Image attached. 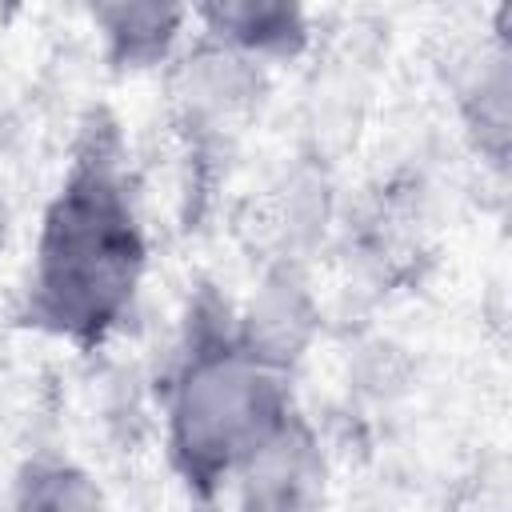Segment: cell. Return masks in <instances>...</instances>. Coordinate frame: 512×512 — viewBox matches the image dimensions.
I'll return each mask as SVG.
<instances>
[{"instance_id":"ba28073f","label":"cell","mask_w":512,"mask_h":512,"mask_svg":"<svg viewBox=\"0 0 512 512\" xmlns=\"http://www.w3.org/2000/svg\"><path fill=\"white\" fill-rule=\"evenodd\" d=\"M8 512H112V500L80 460L36 452L12 476Z\"/></svg>"},{"instance_id":"52a82bcc","label":"cell","mask_w":512,"mask_h":512,"mask_svg":"<svg viewBox=\"0 0 512 512\" xmlns=\"http://www.w3.org/2000/svg\"><path fill=\"white\" fill-rule=\"evenodd\" d=\"M460 120L472 140V148L504 172L508 164V136H512V76H508V44L496 36L488 52H480V64L460 84Z\"/></svg>"},{"instance_id":"6da1fadb","label":"cell","mask_w":512,"mask_h":512,"mask_svg":"<svg viewBox=\"0 0 512 512\" xmlns=\"http://www.w3.org/2000/svg\"><path fill=\"white\" fill-rule=\"evenodd\" d=\"M148 256L124 128L96 104L80 116L60 184L40 212L16 320L48 340L96 352L132 316Z\"/></svg>"},{"instance_id":"9c48e42d","label":"cell","mask_w":512,"mask_h":512,"mask_svg":"<svg viewBox=\"0 0 512 512\" xmlns=\"http://www.w3.org/2000/svg\"><path fill=\"white\" fill-rule=\"evenodd\" d=\"M8 244V204H4V192H0V252Z\"/></svg>"},{"instance_id":"5b68a950","label":"cell","mask_w":512,"mask_h":512,"mask_svg":"<svg viewBox=\"0 0 512 512\" xmlns=\"http://www.w3.org/2000/svg\"><path fill=\"white\" fill-rule=\"evenodd\" d=\"M200 40L248 64H284L308 48V12L292 0H216L192 8Z\"/></svg>"},{"instance_id":"8992f818","label":"cell","mask_w":512,"mask_h":512,"mask_svg":"<svg viewBox=\"0 0 512 512\" xmlns=\"http://www.w3.org/2000/svg\"><path fill=\"white\" fill-rule=\"evenodd\" d=\"M88 20L100 36V52L116 72H152L172 60L180 48L192 8L184 4H132V0H112V4H92Z\"/></svg>"},{"instance_id":"7a4b0ae2","label":"cell","mask_w":512,"mask_h":512,"mask_svg":"<svg viewBox=\"0 0 512 512\" xmlns=\"http://www.w3.org/2000/svg\"><path fill=\"white\" fill-rule=\"evenodd\" d=\"M296 408L292 376L264 364L236 332V308L200 284L184 312L180 352L164 392V448L196 504H212L244 452Z\"/></svg>"},{"instance_id":"277c9868","label":"cell","mask_w":512,"mask_h":512,"mask_svg":"<svg viewBox=\"0 0 512 512\" xmlns=\"http://www.w3.org/2000/svg\"><path fill=\"white\" fill-rule=\"evenodd\" d=\"M316 328H320V308L312 300L308 280L292 264L272 268L252 292L248 308L236 312V332L248 344V352H256L264 364H272L284 376H296V364L304 360Z\"/></svg>"},{"instance_id":"3957f363","label":"cell","mask_w":512,"mask_h":512,"mask_svg":"<svg viewBox=\"0 0 512 512\" xmlns=\"http://www.w3.org/2000/svg\"><path fill=\"white\" fill-rule=\"evenodd\" d=\"M328 480V448L296 404L244 452L228 488L236 512H324Z\"/></svg>"}]
</instances>
